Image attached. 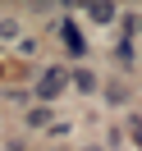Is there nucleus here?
Instances as JSON below:
<instances>
[{
	"instance_id": "obj_1",
	"label": "nucleus",
	"mask_w": 142,
	"mask_h": 151,
	"mask_svg": "<svg viewBox=\"0 0 142 151\" xmlns=\"http://www.w3.org/2000/svg\"><path fill=\"white\" fill-rule=\"evenodd\" d=\"M64 83H69V78H64V69H50V73L41 78V87H37V96H41V101H55V96L64 92Z\"/></svg>"
},
{
	"instance_id": "obj_2",
	"label": "nucleus",
	"mask_w": 142,
	"mask_h": 151,
	"mask_svg": "<svg viewBox=\"0 0 142 151\" xmlns=\"http://www.w3.org/2000/svg\"><path fill=\"white\" fill-rule=\"evenodd\" d=\"M87 14H92L96 23H110V14H115V9H110V5H92V9H87Z\"/></svg>"
},
{
	"instance_id": "obj_3",
	"label": "nucleus",
	"mask_w": 142,
	"mask_h": 151,
	"mask_svg": "<svg viewBox=\"0 0 142 151\" xmlns=\"http://www.w3.org/2000/svg\"><path fill=\"white\" fill-rule=\"evenodd\" d=\"M92 151H101V147H92Z\"/></svg>"
}]
</instances>
